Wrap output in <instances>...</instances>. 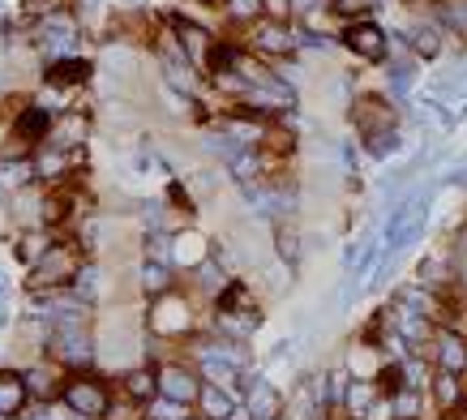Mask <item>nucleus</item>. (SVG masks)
<instances>
[{
	"instance_id": "obj_1",
	"label": "nucleus",
	"mask_w": 467,
	"mask_h": 420,
	"mask_svg": "<svg viewBox=\"0 0 467 420\" xmlns=\"http://www.w3.org/2000/svg\"><path fill=\"white\" fill-rule=\"evenodd\" d=\"M77 271H82V262H77L74 245H48L44 258L30 266V288H35V292H56V288L74 283Z\"/></svg>"
},
{
	"instance_id": "obj_2",
	"label": "nucleus",
	"mask_w": 467,
	"mask_h": 420,
	"mask_svg": "<svg viewBox=\"0 0 467 420\" xmlns=\"http://www.w3.org/2000/svg\"><path fill=\"white\" fill-rule=\"evenodd\" d=\"M35 44L48 52L51 60L65 56V52L77 44V18L69 13V9H51V13H44V18H39V39H35Z\"/></svg>"
},
{
	"instance_id": "obj_3",
	"label": "nucleus",
	"mask_w": 467,
	"mask_h": 420,
	"mask_svg": "<svg viewBox=\"0 0 467 420\" xmlns=\"http://www.w3.org/2000/svg\"><path fill=\"white\" fill-rule=\"evenodd\" d=\"M48 347L56 352V361H65V365H86L95 356V344L86 335V321H60L56 335L48 339Z\"/></svg>"
},
{
	"instance_id": "obj_4",
	"label": "nucleus",
	"mask_w": 467,
	"mask_h": 420,
	"mask_svg": "<svg viewBox=\"0 0 467 420\" xmlns=\"http://www.w3.org/2000/svg\"><path fill=\"white\" fill-rule=\"evenodd\" d=\"M249 44L253 52H262V56H292L296 52V30L288 22H274V18H257V22H249Z\"/></svg>"
},
{
	"instance_id": "obj_5",
	"label": "nucleus",
	"mask_w": 467,
	"mask_h": 420,
	"mask_svg": "<svg viewBox=\"0 0 467 420\" xmlns=\"http://www.w3.org/2000/svg\"><path fill=\"white\" fill-rule=\"evenodd\" d=\"M65 403H69V412L82 420L107 416V391L99 386L95 377H74V382H65Z\"/></svg>"
},
{
	"instance_id": "obj_6",
	"label": "nucleus",
	"mask_w": 467,
	"mask_h": 420,
	"mask_svg": "<svg viewBox=\"0 0 467 420\" xmlns=\"http://www.w3.org/2000/svg\"><path fill=\"white\" fill-rule=\"evenodd\" d=\"M168 26H172V39L180 44V52L189 56V65H194V69H206V56H210V48H215L210 30L189 22V18H168Z\"/></svg>"
},
{
	"instance_id": "obj_7",
	"label": "nucleus",
	"mask_w": 467,
	"mask_h": 420,
	"mask_svg": "<svg viewBox=\"0 0 467 420\" xmlns=\"http://www.w3.org/2000/svg\"><path fill=\"white\" fill-rule=\"evenodd\" d=\"M86 133H91L86 112H65V116H51V129H48V138H44V147L82 150V147H86Z\"/></svg>"
},
{
	"instance_id": "obj_8",
	"label": "nucleus",
	"mask_w": 467,
	"mask_h": 420,
	"mask_svg": "<svg viewBox=\"0 0 467 420\" xmlns=\"http://www.w3.org/2000/svg\"><path fill=\"white\" fill-rule=\"evenodd\" d=\"M344 44H347V52H356L360 60H382V56H386V30L373 22H347Z\"/></svg>"
},
{
	"instance_id": "obj_9",
	"label": "nucleus",
	"mask_w": 467,
	"mask_h": 420,
	"mask_svg": "<svg viewBox=\"0 0 467 420\" xmlns=\"http://www.w3.org/2000/svg\"><path fill=\"white\" fill-rule=\"evenodd\" d=\"M91 74H95V65L86 56H56V60H48V69H44V82L56 86V91H69V86H86Z\"/></svg>"
},
{
	"instance_id": "obj_10",
	"label": "nucleus",
	"mask_w": 467,
	"mask_h": 420,
	"mask_svg": "<svg viewBox=\"0 0 467 420\" xmlns=\"http://www.w3.org/2000/svg\"><path fill=\"white\" fill-rule=\"evenodd\" d=\"M154 386H159V395H163V399L185 403V408H189V403L197 399V391H202V386H197V377L185 369V365H163V369L154 373Z\"/></svg>"
},
{
	"instance_id": "obj_11",
	"label": "nucleus",
	"mask_w": 467,
	"mask_h": 420,
	"mask_svg": "<svg viewBox=\"0 0 467 420\" xmlns=\"http://www.w3.org/2000/svg\"><path fill=\"white\" fill-rule=\"evenodd\" d=\"M424 206H429V198H412L403 210H394L391 227H386V245L391 249H403L408 241H416L420 236V223H424Z\"/></svg>"
},
{
	"instance_id": "obj_12",
	"label": "nucleus",
	"mask_w": 467,
	"mask_h": 420,
	"mask_svg": "<svg viewBox=\"0 0 467 420\" xmlns=\"http://www.w3.org/2000/svg\"><path fill=\"white\" fill-rule=\"evenodd\" d=\"M150 326H154V335H180V330H189V305L180 297H172V292H163V297L154 300Z\"/></svg>"
},
{
	"instance_id": "obj_13",
	"label": "nucleus",
	"mask_w": 467,
	"mask_h": 420,
	"mask_svg": "<svg viewBox=\"0 0 467 420\" xmlns=\"http://www.w3.org/2000/svg\"><path fill=\"white\" fill-rule=\"evenodd\" d=\"M26 399H30V391H26V377L13 369H0V420L18 416L26 408Z\"/></svg>"
},
{
	"instance_id": "obj_14",
	"label": "nucleus",
	"mask_w": 467,
	"mask_h": 420,
	"mask_svg": "<svg viewBox=\"0 0 467 420\" xmlns=\"http://www.w3.org/2000/svg\"><path fill=\"white\" fill-rule=\"evenodd\" d=\"M356 124H360L365 138L369 133H386V129H394V107H386L382 99H360L356 103Z\"/></svg>"
},
{
	"instance_id": "obj_15",
	"label": "nucleus",
	"mask_w": 467,
	"mask_h": 420,
	"mask_svg": "<svg viewBox=\"0 0 467 420\" xmlns=\"http://www.w3.org/2000/svg\"><path fill=\"white\" fill-rule=\"evenodd\" d=\"M249 416L279 420V391H274L271 382H253V386H249Z\"/></svg>"
},
{
	"instance_id": "obj_16",
	"label": "nucleus",
	"mask_w": 467,
	"mask_h": 420,
	"mask_svg": "<svg viewBox=\"0 0 467 420\" xmlns=\"http://www.w3.org/2000/svg\"><path fill=\"white\" fill-rule=\"evenodd\" d=\"M138 279H142V292H150V297H163V292H172V266L168 262H142V271H138Z\"/></svg>"
},
{
	"instance_id": "obj_17",
	"label": "nucleus",
	"mask_w": 467,
	"mask_h": 420,
	"mask_svg": "<svg viewBox=\"0 0 467 420\" xmlns=\"http://www.w3.org/2000/svg\"><path fill=\"white\" fill-rule=\"evenodd\" d=\"M197 399H202V412L210 420H236V403L223 386H206V391H197Z\"/></svg>"
},
{
	"instance_id": "obj_18",
	"label": "nucleus",
	"mask_w": 467,
	"mask_h": 420,
	"mask_svg": "<svg viewBox=\"0 0 467 420\" xmlns=\"http://www.w3.org/2000/svg\"><path fill=\"white\" fill-rule=\"evenodd\" d=\"M438 361H442L446 373L467 369V347H463V339H459V335H450V330H442V335H438Z\"/></svg>"
},
{
	"instance_id": "obj_19",
	"label": "nucleus",
	"mask_w": 467,
	"mask_h": 420,
	"mask_svg": "<svg viewBox=\"0 0 467 420\" xmlns=\"http://www.w3.org/2000/svg\"><path fill=\"white\" fill-rule=\"evenodd\" d=\"M35 180V159H0V189H26Z\"/></svg>"
},
{
	"instance_id": "obj_20",
	"label": "nucleus",
	"mask_w": 467,
	"mask_h": 420,
	"mask_svg": "<svg viewBox=\"0 0 467 420\" xmlns=\"http://www.w3.org/2000/svg\"><path fill=\"white\" fill-rule=\"evenodd\" d=\"M412 48H416V56H429V60H433V56L442 52V30L433 22H416L412 26Z\"/></svg>"
},
{
	"instance_id": "obj_21",
	"label": "nucleus",
	"mask_w": 467,
	"mask_h": 420,
	"mask_svg": "<svg viewBox=\"0 0 467 420\" xmlns=\"http://www.w3.org/2000/svg\"><path fill=\"white\" fill-rule=\"evenodd\" d=\"M172 253H176V262H189V266H197V262L206 258V245H202V236L185 232V236H172Z\"/></svg>"
},
{
	"instance_id": "obj_22",
	"label": "nucleus",
	"mask_w": 467,
	"mask_h": 420,
	"mask_svg": "<svg viewBox=\"0 0 467 420\" xmlns=\"http://www.w3.org/2000/svg\"><path fill=\"white\" fill-rule=\"evenodd\" d=\"M124 391H129L133 399H154V391H159V386H154V373H150V369H133L129 377H124Z\"/></svg>"
},
{
	"instance_id": "obj_23",
	"label": "nucleus",
	"mask_w": 467,
	"mask_h": 420,
	"mask_svg": "<svg viewBox=\"0 0 467 420\" xmlns=\"http://www.w3.org/2000/svg\"><path fill=\"white\" fill-rule=\"evenodd\" d=\"M44 249H48V236H44V232H26L22 245H18V258H22L26 266H35V262L44 258Z\"/></svg>"
},
{
	"instance_id": "obj_24",
	"label": "nucleus",
	"mask_w": 467,
	"mask_h": 420,
	"mask_svg": "<svg viewBox=\"0 0 467 420\" xmlns=\"http://www.w3.org/2000/svg\"><path fill=\"white\" fill-rule=\"evenodd\" d=\"M459 399H463V382H459L455 373H442V377H438V403H442V408H455Z\"/></svg>"
},
{
	"instance_id": "obj_25",
	"label": "nucleus",
	"mask_w": 467,
	"mask_h": 420,
	"mask_svg": "<svg viewBox=\"0 0 467 420\" xmlns=\"http://www.w3.org/2000/svg\"><path fill=\"white\" fill-rule=\"evenodd\" d=\"M223 9H227L236 22H257V18H262V0H223Z\"/></svg>"
},
{
	"instance_id": "obj_26",
	"label": "nucleus",
	"mask_w": 467,
	"mask_h": 420,
	"mask_svg": "<svg viewBox=\"0 0 467 420\" xmlns=\"http://www.w3.org/2000/svg\"><path fill=\"white\" fill-rule=\"evenodd\" d=\"M22 377H26V391H30V395H39V399L56 395V382H51L48 369H30V373H22Z\"/></svg>"
},
{
	"instance_id": "obj_27",
	"label": "nucleus",
	"mask_w": 467,
	"mask_h": 420,
	"mask_svg": "<svg viewBox=\"0 0 467 420\" xmlns=\"http://www.w3.org/2000/svg\"><path fill=\"white\" fill-rule=\"evenodd\" d=\"M365 147H369V155H391V150H399V133H394V129H386V133H369Z\"/></svg>"
},
{
	"instance_id": "obj_28",
	"label": "nucleus",
	"mask_w": 467,
	"mask_h": 420,
	"mask_svg": "<svg viewBox=\"0 0 467 420\" xmlns=\"http://www.w3.org/2000/svg\"><path fill=\"white\" fill-rule=\"evenodd\" d=\"M274 241H279V253H283L288 262H296V258H300V245H296V232L288 227V223H279V227H274Z\"/></svg>"
},
{
	"instance_id": "obj_29",
	"label": "nucleus",
	"mask_w": 467,
	"mask_h": 420,
	"mask_svg": "<svg viewBox=\"0 0 467 420\" xmlns=\"http://www.w3.org/2000/svg\"><path fill=\"white\" fill-rule=\"evenodd\" d=\"M150 420H189L185 416V403H172V399H159L150 408Z\"/></svg>"
},
{
	"instance_id": "obj_30",
	"label": "nucleus",
	"mask_w": 467,
	"mask_h": 420,
	"mask_svg": "<svg viewBox=\"0 0 467 420\" xmlns=\"http://www.w3.org/2000/svg\"><path fill=\"white\" fill-rule=\"evenodd\" d=\"M442 18L455 26V30H467V0H446Z\"/></svg>"
},
{
	"instance_id": "obj_31",
	"label": "nucleus",
	"mask_w": 467,
	"mask_h": 420,
	"mask_svg": "<svg viewBox=\"0 0 467 420\" xmlns=\"http://www.w3.org/2000/svg\"><path fill=\"white\" fill-rule=\"evenodd\" d=\"M391 408H394V416H399V420H412V416H416V395H412V391H403Z\"/></svg>"
},
{
	"instance_id": "obj_32",
	"label": "nucleus",
	"mask_w": 467,
	"mask_h": 420,
	"mask_svg": "<svg viewBox=\"0 0 467 420\" xmlns=\"http://www.w3.org/2000/svg\"><path fill=\"white\" fill-rule=\"evenodd\" d=\"M369 386H365V382H360V386H352V391H347V403H352V412H360V416H365V408H369Z\"/></svg>"
},
{
	"instance_id": "obj_33",
	"label": "nucleus",
	"mask_w": 467,
	"mask_h": 420,
	"mask_svg": "<svg viewBox=\"0 0 467 420\" xmlns=\"http://www.w3.org/2000/svg\"><path fill=\"white\" fill-rule=\"evenodd\" d=\"M365 420H394V408L386 403V399H377L373 408H365Z\"/></svg>"
},
{
	"instance_id": "obj_34",
	"label": "nucleus",
	"mask_w": 467,
	"mask_h": 420,
	"mask_svg": "<svg viewBox=\"0 0 467 420\" xmlns=\"http://www.w3.org/2000/svg\"><path fill=\"white\" fill-rule=\"evenodd\" d=\"M197 4H206V9H223V0H197Z\"/></svg>"
},
{
	"instance_id": "obj_35",
	"label": "nucleus",
	"mask_w": 467,
	"mask_h": 420,
	"mask_svg": "<svg viewBox=\"0 0 467 420\" xmlns=\"http://www.w3.org/2000/svg\"><path fill=\"white\" fill-rule=\"evenodd\" d=\"M124 4H133V0H124Z\"/></svg>"
},
{
	"instance_id": "obj_36",
	"label": "nucleus",
	"mask_w": 467,
	"mask_h": 420,
	"mask_svg": "<svg viewBox=\"0 0 467 420\" xmlns=\"http://www.w3.org/2000/svg\"><path fill=\"white\" fill-rule=\"evenodd\" d=\"M39 420H48V416H39Z\"/></svg>"
}]
</instances>
